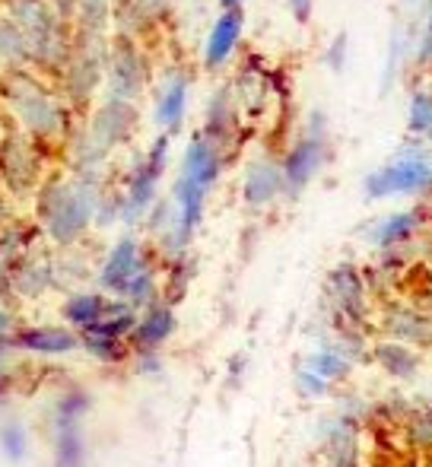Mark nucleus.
<instances>
[{
	"mask_svg": "<svg viewBox=\"0 0 432 467\" xmlns=\"http://www.w3.org/2000/svg\"><path fill=\"white\" fill-rule=\"evenodd\" d=\"M89 407H93V398H89L83 388H64V391L51 400V413H48L51 430H80Z\"/></svg>",
	"mask_w": 432,
	"mask_h": 467,
	"instance_id": "f8f14e48",
	"label": "nucleus"
},
{
	"mask_svg": "<svg viewBox=\"0 0 432 467\" xmlns=\"http://www.w3.org/2000/svg\"><path fill=\"white\" fill-rule=\"evenodd\" d=\"M80 334L67 325H23L13 337V350L38 353V357H67L80 350Z\"/></svg>",
	"mask_w": 432,
	"mask_h": 467,
	"instance_id": "7ed1b4c3",
	"label": "nucleus"
},
{
	"mask_svg": "<svg viewBox=\"0 0 432 467\" xmlns=\"http://www.w3.org/2000/svg\"><path fill=\"white\" fill-rule=\"evenodd\" d=\"M185 80H175L172 87L162 93L159 99V121L166 124V128H179V121H181V115H185Z\"/></svg>",
	"mask_w": 432,
	"mask_h": 467,
	"instance_id": "b1692460",
	"label": "nucleus"
},
{
	"mask_svg": "<svg viewBox=\"0 0 432 467\" xmlns=\"http://www.w3.org/2000/svg\"><path fill=\"white\" fill-rule=\"evenodd\" d=\"M0 172L10 182L13 191H26L36 182V160H32L29 147L23 140H6L0 150Z\"/></svg>",
	"mask_w": 432,
	"mask_h": 467,
	"instance_id": "ddd939ff",
	"label": "nucleus"
},
{
	"mask_svg": "<svg viewBox=\"0 0 432 467\" xmlns=\"http://www.w3.org/2000/svg\"><path fill=\"white\" fill-rule=\"evenodd\" d=\"M147 267V261H143V252H140V242L137 239H121L115 248L108 252L106 265H102L99 271V286L106 296H118L121 299L124 289L130 286V280L137 277V274Z\"/></svg>",
	"mask_w": 432,
	"mask_h": 467,
	"instance_id": "39448f33",
	"label": "nucleus"
},
{
	"mask_svg": "<svg viewBox=\"0 0 432 467\" xmlns=\"http://www.w3.org/2000/svg\"><path fill=\"white\" fill-rule=\"evenodd\" d=\"M96 201L80 188H57L48 191L42 201V213H45V229L55 242L70 245L83 235V229L89 226L96 213Z\"/></svg>",
	"mask_w": 432,
	"mask_h": 467,
	"instance_id": "f257e3e1",
	"label": "nucleus"
},
{
	"mask_svg": "<svg viewBox=\"0 0 432 467\" xmlns=\"http://www.w3.org/2000/svg\"><path fill=\"white\" fill-rule=\"evenodd\" d=\"M385 340H397L414 350H429L432 347V315L410 306H391L382 315Z\"/></svg>",
	"mask_w": 432,
	"mask_h": 467,
	"instance_id": "20e7f679",
	"label": "nucleus"
},
{
	"mask_svg": "<svg viewBox=\"0 0 432 467\" xmlns=\"http://www.w3.org/2000/svg\"><path fill=\"white\" fill-rule=\"evenodd\" d=\"M280 185H283V175L277 172L273 166H254L245 179V201L252 207H261V203L273 201L277 197Z\"/></svg>",
	"mask_w": 432,
	"mask_h": 467,
	"instance_id": "aec40b11",
	"label": "nucleus"
},
{
	"mask_svg": "<svg viewBox=\"0 0 432 467\" xmlns=\"http://www.w3.org/2000/svg\"><path fill=\"white\" fill-rule=\"evenodd\" d=\"M0 455L10 464H23L29 458V430L23 420H4L0 423Z\"/></svg>",
	"mask_w": 432,
	"mask_h": 467,
	"instance_id": "412c9836",
	"label": "nucleus"
},
{
	"mask_svg": "<svg viewBox=\"0 0 432 467\" xmlns=\"http://www.w3.org/2000/svg\"><path fill=\"white\" fill-rule=\"evenodd\" d=\"M10 280H13V293L26 296V299H36V296H42L45 289H51L57 283L55 267L45 265V261H26V258L10 271Z\"/></svg>",
	"mask_w": 432,
	"mask_h": 467,
	"instance_id": "2eb2a0df",
	"label": "nucleus"
},
{
	"mask_svg": "<svg viewBox=\"0 0 432 467\" xmlns=\"http://www.w3.org/2000/svg\"><path fill=\"white\" fill-rule=\"evenodd\" d=\"M111 299L106 293H74L67 296V302L61 306V318L67 321L70 331L83 334L89 327H96L108 315Z\"/></svg>",
	"mask_w": 432,
	"mask_h": 467,
	"instance_id": "9d476101",
	"label": "nucleus"
},
{
	"mask_svg": "<svg viewBox=\"0 0 432 467\" xmlns=\"http://www.w3.org/2000/svg\"><path fill=\"white\" fill-rule=\"evenodd\" d=\"M239 32H242V13L239 10H229L216 19L211 38H207V64H211V67L226 61L229 51H232V45L239 42Z\"/></svg>",
	"mask_w": 432,
	"mask_h": 467,
	"instance_id": "dca6fc26",
	"label": "nucleus"
},
{
	"mask_svg": "<svg viewBox=\"0 0 432 467\" xmlns=\"http://www.w3.org/2000/svg\"><path fill=\"white\" fill-rule=\"evenodd\" d=\"M134 372H140V375H156V372H162V357H159V350L134 353Z\"/></svg>",
	"mask_w": 432,
	"mask_h": 467,
	"instance_id": "c85d7f7f",
	"label": "nucleus"
},
{
	"mask_svg": "<svg viewBox=\"0 0 432 467\" xmlns=\"http://www.w3.org/2000/svg\"><path fill=\"white\" fill-rule=\"evenodd\" d=\"M19 321H16V312L6 306H0V347H13V337L19 331Z\"/></svg>",
	"mask_w": 432,
	"mask_h": 467,
	"instance_id": "cd10ccee",
	"label": "nucleus"
},
{
	"mask_svg": "<svg viewBox=\"0 0 432 467\" xmlns=\"http://www.w3.org/2000/svg\"><path fill=\"white\" fill-rule=\"evenodd\" d=\"M429 315H432V299H429Z\"/></svg>",
	"mask_w": 432,
	"mask_h": 467,
	"instance_id": "473e14b6",
	"label": "nucleus"
},
{
	"mask_svg": "<svg viewBox=\"0 0 432 467\" xmlns=\"http://www.w3.org/2000/svg\"><path fill=\"white\" fill-rule=\"evenodd\" d=\"M322 449L331 467H359V430L353 417L334 413L322 423Z\"/></svg>",
	"mask_w": 432,
	"mask_h": 467,
	"instance_id": "423d86ee",
	"label": "nucleus"
},
{
	"mask_svg": "<svg viewBox=\"0 0 432 467\" xmlns=\"http://www.w3.org/2000/svg\"><path fill=\"white\" fill-rule=\"evenodd\" d=\"M305 369L322 375L324 381H346L353 372V363L340 347H322V350L305 359Z\"/></svg>",
	"mask_w": 432,
	"mask_h": 467,
	"instance_id": "6ab92c4d",
	"label": "nucleus"
},
{
	"mask_svg": "<svg viewBox=\"0 0 432 467\" xmlns=\"http://www.w3.org/2000/svg\"><path fill=\"white\" fill-rule=\"evenodd\" d=\"M80 344H83V350H87L89 357L99 359V363H106V366H118V363H124V359L134 357V350H130V340L108 337V334H102V331H83Z\"/></svg>",
	"mask_w": 432,
	"mask_h": 467,
	"instance_id": "a211bd4d",
	"label": "nucleus"
},
{
	"mask_svg": "<svg viewBox=\"0 0 432 467\" xmlns=\"http://www.w3.org/2000/svg\"><path fill=\"white\" fill-rule=\"evenodd\" d=\"M6 394V379H4V372H0V398Z\"/></svg>",
	"mask_w": 432,
	"mask_h": 467,
	"instance_id": "7c9ffc66",
	"label": "nucleus"
},
{
	"mask_svg": "<svg viewBox=\"0 0 432 467\" xmlns=\"http://www.w3.org/2000/svg\"><path fill=\"white\" fill-rule=\"evenodd\" d=\"M327 296H331L334 306V321H337V331H356L365 318V286L353 267H340L331 274L327 283Z\"/></svg>",
	"mask_w": 432,
	"mask_h": 467,
	"instance_id": "f03ea898",
	"label": "nucleus"
},
{
	"mask_svg": "<svg viewBox=\"0 0 432 467\" xmlns=\"http://www.w3.org/2000/svg\"><path fill=\"white\" fill-rule=\"evenodd\" d=\"M29 55V42H26V32L19 29L10 19H0V61L4 64H19Z\"/></svg>",
	"mask_w": 432,
	"mask_h": 467,
	"instance_id": "4be33fe9",
	"label": "nucleus"
},
{
	"mask_svg": "<svg viewBox=\"0 0 432 467\" xmlns=\"http://www.w3.org/2000/svg\"><path fill=\"white\" fill-rule=\"evenodd\" d=\"M162 162H166V140L156 143V150L149 153V160L140 166V172L134 175L128 191V201H124V220H137V216L147 213L149 201L156 194V182H159Z\"/></svg>",
	"mask_w": 432,
	"mask_h": 467,
	"instance_id": "1a4fd4ad",
	"label": "nucleus"
},
{
	"mask_svg": "<svg viewBox=\"0 0 432 467\" xmlns=\"http://www.w3.org/2000/svg\"><path fill=\"white\" fill-rule=\"evenodd\" d=\"M222 4H226V6H235V4H239V0H222Z\"/></svg>",
	"mask_w": 432,
	"mask_h": 467,
	"instance_id": "2f4dec72",
	"label": "nucleus"
},
{
	"mask_svg": "<svg viewBox=\"0 0 432 467\" xmlns=\"http://www.w3.org/2000/svg\"><path fill=\"white\" fill-rule=\"evenodd\" d=\"M293 6H296V13L299 16H305V10H309V0H290Z\"/></svg>",
	"mask_w": 432,
	"mask_h": 467,
	"instance_id": "c756f323",
	"label": "nucleus"
},
{
	"mask_svg": "<svg viewBox=\"0 0 432 467\" xmlns=\"http://www.w3.org/2000/svg\"><path fill=\"white\" fill-rule=\"evenodd\" d=\"M369 357L395 379H414L417 369H420V357H417L414 347L397 344V340H378L369 350Z\"/></svg>",
	"mask_w": 432,
	"mask_h": 467,
	"instance_id": "4468645a",
	"label": "nucleus"
},
{
	"mask_svg": "<svg viewBox=\"0 0 432 467\" xmlns=\"http://www.w3.org/2000/svg\"><path fill=\"white\" fill-rule=\"evenodd\" d=\"M432 185V169L427 162H404V166L385 169L375 179H369V194L382 197L391 191H420Z\"/></svg>",
	"mask_w": 432,
	"mask_h": 467,
	"instance_id": "9b49d317",
	"label": "nucleus"
},
{
	"mask_svg": "<svg viewBox=\"0 0 432 467\" xmlns=\"http://www.w3.org/2000/svg\"><path fill=\"white\" fill-rule=\"evenodd\" d=\"M175 327H179V321H175V308L172 302H156L153 308H147V312L140 315V321H137L134 334H130V350L134 353H143V350H162V347L172 340Z\"/></svg>",
	"mask_w": 432,
	"mask_h": 467,
	"instance_id": "0eeeda50",
	"label": "nucleus"
},
{
	"mask_svg": "<svg viewBox=\"0 0 432 467\" xmlns=\"http://www.w3.org/2000/svg\"><path fill=\"white\" fill-rule=\"evenodd\" d=\"M315 160H318V150L312 147V143H303V147L296 150V153L286 160V169H283V182L290 188H303V182L312 175V169H315Z\"/></svg>",
	"mask_w": 432,
	"mask_h": 467,
	"instance_id": "5701e85b",
	"label": "nucleus"
},
{
	"mask_svg": "<svg viewBox=\"0 0 432 467\" xmlns=\"http://www.w3.org/2000/svg\"><path fill=\"white\" fill-rule=\"evenodd\" d=\"M13 109L23 118V124L36 134H51L57 128V109L51 105V99L45 93H38L36 87H29L26 80H16V89H13Z\"/></svg>",
	"mask_w": 432,
	"mask_h": 467,
	"instance_id": "6e6552de",
	"label": "nucleus"
},
{
	"mask_svg": "<svg viewBox=\"0 0 432 467\" xmlns=\"http://www.w3.org/2000/svg\"><path fill=\"white\" fill-rule=\"evenodd\" d=\"M296 388L303 398H327V394H331V381H324L322 375L309 372L305 366L296 372Z\"/></svg>",
	"mask_w": 432,
	"mask_h": 467,
	"instance_id": "bb28decb",
	"label": "nucleus"
},
{
	"mask_svg": "<svg viewBox=\"0 0 432 467\" xmlns=\"http://www.w3.org/2000/svg\"><path fill=\"white\" fill-rule=\"evenodd\" d=\"M407 439H410V445H417V449L432 451V407L410 413L407 417Z\"/></svg>",
	"mask_w": 432,
	"mask_h": 467,
	"instance_id": "a878e982",
	"label": "nucleus"
},
{
	"mask_svg": "<svg viewBox=\"0 0 432 467\" xmlns=\"http://www.w3.org/2000/svg\"><path fill=\"white\" fill-rule=\"evenodd\" d=\"M51 467H87V439L80 430H51Z\"/></svg>",
	"mask_w": 432,
	"mask_h": 467,
	"instance_id": "f3484780",
	"label": "nucleus"
},
{
	"mask_svg": "<svg viewBox=\"0 0 432 467\" xmlns=\"http://www.w3.org/2000/svg\"><path fill=\"white\" fill-rule=\"evenodd\" d=\"M417 229V216L414 213H397L391 216V220H385L382 226H378L375 233V242L378 245H397V242L410 239Z\"/></svg>",
	"mask_w": 432,
	"mask_h": 467,
	"instance_id": "393cba45",
	"label": "nucleus"
}]
</instances>
